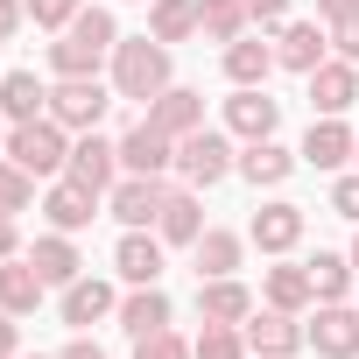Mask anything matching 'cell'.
<instances>
[{"label":"cell","mask_w":359,"mask_h":359,"mask_svg":"<svg viewBox=\"0 0 359 359\" xmlns=\"http://www.w3.org/2000/svg\"><path fill=\"white\" fill-rule=\"evenodd\" d=\"M113 92L155 106V99L169 92V43H155V36H127V43H113Z\"/></svg>","instance_id":"cell-1"},{"label":"cell","mask_w":359,"mask_h":359,"mask_svg":"<svg viewBox=\"0 0 359 359\" xmlns=\"http://www.w3.org/2000/svg\"><path fill=\"white\" fill-rule=\"evenodd\" d=\"M71 127H57L50 113L43 120H22L15 134H8V162H22L29 176H64L71 169V141H64Z\"/></svg>","instance_id":"cell-2"},{"label":"cell","mask_w":359,"mask_h":359,"mask_svg":"<svg viewBox=\"0 0 359 359\" xmlns=\"http://www.w3.org/2000/svg\"><path fill=\"white\" fill-rule=\"evenodd\" d=\"M120 92L113 85H99V78H64L57 92H50V120L57 127H71V134H92L99 120H106V106H113Z\"/></svg>","instance_id":"cell-3"},{"label":"cell","mask_w":359,"mask_h":359,"mask_svg":"<svg viewBox=\"0 0 359 359\" xmlns=\"http://www.w3.org/2000/svg\"><path fill=\"white\" fill-rule=\"evenodd\" d=\"M176 169H184L191 191H205V184H219V176L233 169V141H226L219 127H198V134L176 141Z\"/></svg>","instance_id":"cell-4"},{"label":"cell","mask_w":359,"mask_h":359,"mask_svg":"<svg viewBox=\"0 0 359 359\" xmlns=\"http://www.w3.org/2000/svg\"><path fill=\"white\" fill-rule=\"evenodd\" d=\"M162 198H169L162 176H120V184L106 191V212H113L120 226H155V219H162Z\"/></svg>","instance_id":"cell-5"},{"label":"cell","mask_w":359,"mask_h":359,"mask_svg":"<svg viewBox=\"0 0 359 359\" xmlns=\"http://www.w3.org/2000/svg\"><path fill=\"white\" fill-rule=\"evenodd\" d=\"M226 127H233L240 141H268V134L282 127V99H268V85H240V92L226 99Z\"/></svg>","instance_id":"cell-6"},{"label":"cell","mask_w":359,"mask_h":359,"mask_svg":"<svg viewBox=\"0 0 359 359\" xmlns=\"http://www.w3.org/2000/svg\"><path fill=\"white\" fill-rule=\"evenodd\" d=\"M169 162H176V141H169L155 120H134V127L120 134V169H127V176H162Z\"/></svg>","instance_id":"cell-7"},{"label":"cell","mask_w":359,"mask_h":359,"mask_svg":"<svg viewBox=\"0 0 359 359\" xmlns=\"http://www.w3.org/2000/svg\"><path fill=\"white\" fill-rule=\"evenodd\" d=\"M240 331H247V345H254L261 359H289L296 345H310V338H303V324H296V310H275V303H268V310H254Z\"/></svg>","instance_id":"cell-8"},{"label":"cell","mask_w":359,"mask_h":359,"mask_svg":"<svg viewBox=\"0 0 359 359\" xmlns=\"http://www.w3.org/2000/svg\"><path fill=\"white\" fill-rule=\"evenodd\" d=\"M113 169H120V141H106L99 127L71 141V169L64 176H78L85 191H113Z\"/></svg>","instance_id":"cell-9"},{"label":"cell","mask_w":359,"mask_h":359,"mask_svg":"<svg viewBox=\"0 0 359 359\" xmlns=\"http://www.w3.org/2000/svg\"><path fill=\"white\" fill-rule=\"evenodd\" d=\"M247 240H254L261 254H289V247L303 240V205H289V198L261 205V212L247 219Z\"/></svg>","instance_id":"cell-10"},{"label":"cell","mask_w":359,"mask_h":359,"mask_svg":"<svg viewBox=\"0 0 359 359\" xmlns=\"http://www.w3.org/2000/svg\"><path fill=\"white\" fill-rule=\"evenodd\" d=\"M303 338L317 345V359H359V310L324 303V310H317V324H310Z\"/></svg>","instance_id":"cell-11"},{"label":"cell","mask_w":359,"mask_h":359,"mask_svg":"<svg viewBox=\"0 0 359 359\" xmlns=\"http://www.w3.org/2000/svg\"><path fill=\"white\" fill-rule=\"evenodd\" d=\"M43 212H50V226H57V233H85V226L99 219V191H85L78 176H64V184H50Z\"/></svg>","instance_id":"cell-12"},{"label":"cell","mask_w":359,"mask_h":359,"mask_svg":"<svg viewBox=\"0 0 359 359\" xmlns=\"http://www.w3.org/2000/svg\"><path fill=\"white\" fill-rule=\"evenodd\" d=\"M352 99H359V64H345V57H338V64H331V57H324V64H317V71H310V106H317V113H331V120H338V113H345V106H352Z\"/></svg>","instance_id":"cell-13"},{"label":"cell","mask_w":359,"mask_h":359,"mask_svg":"<svg viewBox=\"0 0 359 359\" xmlns=\"http://www.w3.org/2000/svg\"><path fill=\"white\" fill-rule=\"evenodd\" d=\"M352 148H359V141H352V127L324 113V120H310V134H303V148H296V155H303L310 169H345V162H352Z\"/></svg>","instance_id":"cell-14"},{"label":"cell","mask_w":359,"mask_h":359,"mask_svg":"<svg viewBox=\"0 0 359 359\" xmlns=\"http://www.w3.org/2000/svg\"><path fill=\"white\" fill-rule=\"evenodd\" d=\"M113 268H120V282H134V289L162 282V240H148V226H127V240L113 247Z\"/></svg>","instance_id":"cell-15"},{"label":"cell","mask_w":359,"mask_h":359,"mask_svg":"<svg viewBox=\"0 0 359 359\" xmlns=\"http://www.w3.org/2000/svg\"><path fill=\"white\" fill-rule=\"evenodd\" d=\"M324 50H331L324 22H289V29L275 36V64H289V71H303V78L324 64Z\"/></svg>","instance_id":"cell-16"},{"label":"cell","mask_w":359,"mask_h":359,"mask_svg":"<svg viewBox=\"0 0 359 359\" xmlns=\"http://www.w3.org/2000/svg\"><path fill=\"white\" fill-rule=\"evenodd\" d=\"M148 120H155L169 141H184V134H198V127H205V92H184V85H169V92L148 106Z\"/></svg>","instance_id":"cell-17"},{"label":"cell","mask_w":359,"mask_h":359,"mask_svg":"<svg viewBox=\"0 0 359 359\" xmlns=\"http://www.w3.org/2000/svg\"><path fill=\"white\" fill-rule=\"evenodd\" d=\"M155 233H162L169 247H198V240H205V205H198V191H169Z\"/></svg>","instance_id":"cell-18"},{"label":"cell","mask_w":359,"mask_h":359,"mask_svg":"<svg viewBox=\"0 0 359 359\" xmlns=\"http://www.w3.org/2000/svg\"><path fill=\"white\" fill-rule=\"evenodd\" d=\"M50 113V85L36 78V71H8V78H0V120H43Z\"/></svg>","instance_id":"cell-19"},{"label":"cell","mask_w":359,"mask_h":359,"mask_svg":"<svg viewBox=\"0 0 359 359\" xmlns=\"http://www.w3.org/2000/svg\"><path fill=\"white\" fill-rule=\"evenodd\" d=\"M43 289H50V282H43V268H36L29 254H15L8 268H0V310H8V317H29V310L43 303Z\"/></svg>","instance_id":"cell-20"},{"label":"cell","mask_w":359,"mask_h":359,"mask_svg":"<svg viewBox=\"0 0 359 359\" xmlns=\"http://www.w3.org/2000/svg\"><path fill=\"white\" fill-rule=\"evenodd\" d=\"M198 317H205V324H247V317H254V296H247L233 275L198 282Z\"/></svg>","instance_id":"cell-21"},{"label":"cell","mask_w":359,"mask_h":359,"mask_svg":"<svg viewBox=\"0 0 359 359\" xmlns=\"http://www.w3.org/2000/svg\"><path fill=\"white\" fill-rule=\"evenodd\" d=\"M106 57H113V50L92 43V36H78V29H64V43H50V71H57V78H99Z\"/></svg>","instance_id":"cell-22"},{"label":"cell","mask_w":359,"mask_h":359,"mask_svg":"<svg viewBox=\"0 0 359 359\" xmlns=\"http://www.w3.org/2000/svg\"><path fill=\"white\" fill-rule=\"evenodd\" d=\"M120 331H127V338L169 331V296H162V282H148V289H134V296L120 303Z\"/></svg>","instance_id":"cell-23"},{"label":"cell","mask_w":359,"mask_h":359,"mask_svg":"<svg viewBox=\"0 0 359 359\" xmlns=\"http://www.w3.org/2000/svg\"><path fill=\"white\" fill-rule=\"evenodd\" d=\"M296 162H303V155H289V148L268 134V141H247V155H240V176H247V184L261 191V184H282V176H289Z\"/></svg>","instance_id":"cell-24"},{"label":"cell","mask_w":359,"mask_h":359,"mask_svg":"<svg viewBox=\"0 0 359 359\" xmlns=\"http://www.w3.org/2000/svg\"><path fill=\"white\" fill-rule=\"evenodd\" d=\"M99 317H113V289L99 282V275H78L71 289H64V324H99Z\"/></svg>","instance_id":"cell-25"},{"label":"cell","mask_w":359,"mask_h":359,"mask_svg":"<svg viewBox=\"0 0 359 359\" xmlns=\"http://www.w3.org/2000/svg\"><path fill=\"white\" fill-rule=\"evenodd\" d=\"M36 268H43V282H57V289H71L78 275H85V261H78V247H71V233H50V240H36V254H29Z\"/></svg>","instance_id":"cell-26"},{"label":"cell","mask_w":359,"mask_h":359,"mask_svg":"<svg viewBox=\"0 0 359 359\" xmlns=\"http://www.w3.org/2000/svg\"><path fill=\"white\" fill-rule=\"evenodd\" d=\"M268 71H275V50L268 43H254V36L226 43V78L233 85H268Z\"/></svg>","instance_id":"cell-27"},{"label":"cell","mask_w":359,"mask_h":359,"mask_svg":"<svg viewBox=\"0 0 359 359\" xmlns=\"http://www.w3.org/2000/svg\"><path fill=\"white\" fill-rule=\"evenodd\" d=\"M233 268H240V233L205 226V240H198V282H219V275H233Z\"/></svg>","instance_id":"cell-28"},{"label":"cell","mask_w":359,"mask_h":359,"mask_svg":"<svg viewBox=\"0 0 359 359\" xmlns=\"http://www.w3.org/2000/svg\"><path fill=\"white\" fill-rule=\"evenodd\" d=\"M198 29L212 43H240L247 36V0H198Z\"/></svg>","instance_id":"cell-29"},{"label":"cell","mask_w":359,"mask_h":359,"mask_svg":"<svg viewBox=\"0 0 359 359\" xmlns=\"http://www.w3.org/2000/svg\"><path fill=\"white\" fill-rule=\"evenodd\" d=\"M303 268H310L317 303H345V289H352V261H345V254H317V261H303Z\"/></svg>","instance_id":"cell-30"},{"label":"cell","mask_w":359,"mask_h":359,"mask_svg":"<svg viewBox=\"0 0 359 359\" xmlns=\"http://www.w3.org/2000/svg\"><path fill=\"white\" fill-rule=\"evenodd\" d=\"M268 303H275V310H303V303H317L310 268H268Z\"/></svg>","instance_id":"cell-31"},{"label":"cell","mask_w":359,"mask_h":359,"mask_svg":"<svg viewBox=\"0 0 359 359\" xmlns=\"http://www.w3.org/2000/svg\"><path fill=\"white\" fill-rule=\"evenodd\" d=\"M155 43H184L191 29H198V0H155Z\"/></svg>","instance_id":"cell-32"},{"label":"cell","mask_w":359,"mask_h":359,"mask_svg":"<svg viewBox=\"0 0 359 359\" xmlns=\"http://www.w3.org/2000/svg\"><path fill=\"white\" fill-rule=\"evenodd\" d=\"M198 359H247V331L240 324H205V338L191 345Z\"/></svg>","instance_id":"cell-33"},{"label":"cell","mask_w":359,"mask_h":359,"mask_svg":"<svg viewBox=\"0 0 359 359\" xmlns=\"http://www.w3.org/2000/svg\"><path fill=\"white\" fill-rule=\"evenodd\" d=\"M29 198H36V176L0 155V212H29Z\"/></svg>","instance_id":"cell-34"},{"label":"cell","mask_w":359,"mask_h":359,"mask_svg":"<svg viewBox=\"0 0 359 359\" xmlns=\"http://www.w3.org/2000/svg\"><path fill=\"white\" fill-rule=\"evenodd\" d=\"M22 8H29L36 29H71V15L85 8V0H22Z\"/></svg>","instance_id":"cell-35"},{"label":"cell","mask_w":359,"mask_h":359,"mask_svg":"<svg viewBox=\"0 0 359 359\" xmlns=\"http://www.w3.org/2000/svg\"><path fill=\"white\" fill-rule=\"evenodd\" d=\"M134 359H198L176 331H155V338H134Z\"/></svg>","instance_id":"cell-36"},{"label":"cell","mask_w":359,"mask_h":359,"mask_svg":"<svg viewBox=\"0 0 359 359\" xmlns=\"http://www.w3.org/2000/svg\"><path fill=\"white\" fill-rule=\"evenodd\" d=\"M331 212L359 226V176H338V184H331Z\"/></svg>","instance_id":"cell-37"},{"label":"cell","mask_w":359,"mask_h":359,"mask_svg":"<svg viewBox=\"0 0 359 359\" xmlns=\"http://www.w3.org/2000/svg\"><path fill=\"white\" fill-rule=\"evenodd\" d=\"M331 43H338V57H345V64H359V15H352V22H338V29H331Z\"/></svg>","instance_id":"cell-38"},{"label":"cell","mask_w":359,"mask_h":359,"mask_svg":"<svg viewBox=\"0 0 359 359\" xmlns=\"http://www.w3.org/2000/svg\"><path fill=\"white\" fill-rule=\"evenodd\" d=\"M359 15V0H317V22L324 29H338V22H352Z\"/></svg>","instance_id":"cell-39"},{"label":"cell","mask_w":359,"mask_h":359,"mask_svg":"<svg viewBox=\"0 0 359 359\" xmlns=\"http://www.w3.org/2000/svg\"><path fill=\"white\" fill-rule=\"evenodd\" d=\"M22 254V233H15V212H0V261Z\"/></svg>","instance_id":"cell-40"},{"label":"cell","mask_w":359,"mask_h":359,"mask_svg":"<svg viewBox=\"0 0 359 359\" xmlns=\"http://www.w3.org/2000/svg\"><path fill=\"white\" fill-rule=\"evenodd\" d=\"M289 0H247V22H282Z\"/></svg>","instance_id":"cell-41"},{"label":"cell","mask_w":359,"mask_h":359,"mask_svg":"<svg viewBox=\"0 0 359 359\" xmlns=\"http://www.w3.org/2000/svg\"><path fill=\"white\" fill-rule=\"evenodd\" d=\"M22 15H29V8H22V0H0V43H8V36L22 29Z\"/></svg>","instance_id":"cell-42"},{"label":"cell","mask_w":359,"mask_h":359,"mask_svg":"<svg viewBox=\"0 0 359 359\" xmlns=\"http://www.w3.org/2000/svg\"><path fill=\"white\" fill-rule=\"evenodd\" d=\"M15 352H22V331H15V317H8V310H0V359H15Z\"/></svg>","instance_id":"cell-43"},{"label":"cell","mask_w":359,"mask_h":359,"mask_svg":"<svg viewBox=\"0 0 359 359\" xmlns=\"http://www.w3.org/2000/svg\"><path fill=\"white\" fill-rule=\"evenodd\" d=\"M57 359H106V352H99V345H92V338H78V345H64V352H57Z\"/></svg>","instance_id":"cell-44"},{"label":"cell","mask_w":359,"mask_h":359,"mask_svg":"<svg viewBox=\"0 0 359 359\" xmlns=\"http://www.w3.org/2000/svg\"><path fill=\"white\" fill-rule=\"evenodd\" d=\"M352 275H359V240H352Z\"/></svg>","instance_id":"cell-45"},{"label":"cell","mask_w":359,"mask_h":359,"mask_svg":"<svg viewBox=\"0 0 359 359\" xmlns=\"http://www.w3.org/2000/svg\"><path fill=\"white\" fill-rule=\"evenodd\" d=\"M0 155H8V134H0Z\"/></svg>","instance_id":"cell-46"},{"label":"cell","mask_w":359,"mask_h":359,"mask_svg":"<svg viewBox=\"0 0 359 359\" xmlns=\"http://www.w3.org/2000/svg\"><path fill=\"white\" fill-rule=\"evenodd\" d=\"M15 359H36V352H15Z\"/></svg>","instance_id":"cell-47"},{"label":"cell","mask_w":359,"mask_h":359,"mask_svg":"<svg viewBox=\"0 0 359 359\" xmlns=\"http://www.w3.org/2000/svg\"><path fill=\"white\" fill-rule=\"evenodd\" d=\"M352 155H359V148H352Z\"/></svg>","instance_id":"cell-48"},{"label":"cell","mask_w":359,"mask_h":359,"mask_svg":"<svg viewBox=\"0 0 359 359\" xmlns=\"http://www.w3.org/2000/svg\"><path fill=\"white\" fill-rule=\"evenodd\" d=\"M254 359H261V352H254Z\"/></svg>","instance_id":"cell-49"}]
</instances>
